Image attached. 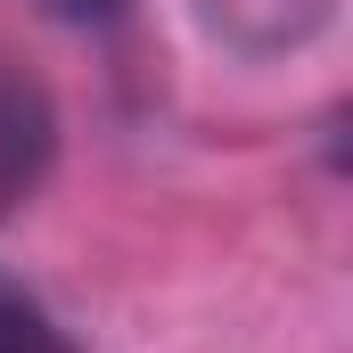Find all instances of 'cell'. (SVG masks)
<instances>
[{"label": "cell", "mask_w": 353, "mask_h": 353, "mask_svg": "<svg viewBox=\"0 0 353 353\" xmlns=\"http://www.w3.org/2000/svg\"><path fill=\"white\" fill-rule=\"evenodd\" d=\"M50 165H58V107H50V90L25 66L0 58V222L17 205H33Z\"/></svg>", "instance_id": "obj_1"}, {"label": "cell", "mask_w": 353, "mask_h": 353, "mask_svg": "<svg viewBox=\"0 0 353 353\" xmlns=\"http://www.w3.org/2000/svg\"><path fill=\"white\" fill-rule=\"evenodd\" d=\"M197 17H205V33H214L222 50H239V58H279V50H304V41L337 17V0H197Z\"/></svg>", "instance_id": "obj_2"}, {"label": "cell", "mask_w": 353, "mask_h": 353, "mask_svg": "<svg viewBox=\"0 0 353 353\" xmlns=\"http://www.w3.org/2000/svg\"><path fill=\"white\" fill-rule=\"evenodd\" d=\"M0 353H74V345H66V329H58L17 279H0Z\"/></svg>", "instance_id": "obj_3"}, {"label": "cell", "mask_w": 353, "mask_h": 353, "mask_svg": "<svg viewBox=\"0 0 353 353\" xmlns=\"http://www.w3.org/2000/svg\"><path fill=\"white\" fill-rule=\"evenodd\" d=\"M33 8H41V17H58V25H115V17H123V8H132V0H33Z\"/></svg>", "instance_id": "obj_4"}, {"label": "cell", "mask_w": 353, "mask_h": 353, "mask_svg": "<svg viewBox=\"0 0 353 353\" xmlns=\"http://www.w3.org/2000/svg\"><path fill=\"white\" fill-rule=\"evenodd\" d=\"M321 165L353 181V99L337 107V115H329V123H321Z\"/></svg>", "instance_id": "obj_5"}]
</instances>
